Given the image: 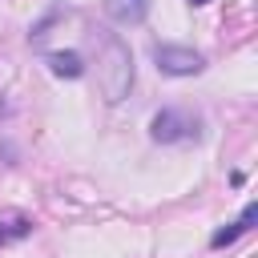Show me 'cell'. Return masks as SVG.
Here are the masks:
<instances>
[{"label": "cell", "instance_id": "1", "mask_svg": "<svg viewBox=\"0 0 258 258\" xmlns=\"http://www.w3.org/2000/svg\"><path fill=\"white\" fill-rule=\"evenodd\" d=\"M93 40H97V89H101V97L109 105H117L133 89V52L109 28H97Z\"/></svg>", "mask_w": 258, "mask_h": 258}, {"label": "cell", "instance_id": "2", "mask_svg": "<svg viewBox=\"0 0 258 258\" xmlns=\"http://www.w3.org/2000/svg\"><path fill=\"white\" fill-rule=\"evenodd\" d=\"M149 137L157 145H189V141H202V113L194 109H157L149 117Z\"/></svg>", "mask_w": 258, "mask_h": 258}, {"label": "cell", "instance_id": "3", "mask_svg": "<svg viewBox=\"0 0 258 258\" xmlns=\"http://www.w3.org/2000/svg\"><path fill=\"white\" fill-rule=\"evenodd\" d=\"M153 64L165 77H198L206 69V56L189 44H153Z\"/></svg>", "mask_w": 258, "mask_h": 258}, {"label": "cell", "instance_id": "4", "mask_svg": "<svg viewBox=\"0 0 258 258\" xmlns=\"http://www.w3.org/2000/svg\"><path fill=\"white\" fill-rule=\"evenodd\" d=\"M105 16L113 24H141L149 16V0H105Z\"/></svg>", "mask_w": 258, "mask_h": 258}, {"label": "cell", "instance_id": "5", "mask_svg": "<svg viewBox=\"0 0 258 258\" xmlns=\"http://www.w3.org/2000/svg\"><path fill=\"white\" fill-rule=\"evenodd\" d=\"M254 222H258V206L250 202V206L242 210V218H238V222H230L226 230H218V234L210 238V246H214V250H222V246H230V242H234V238H242V234H246V230H250Z\"/></svg>", "mask_w": 258, "mask_h": 258}, {"label": "cell", "instance_id": "6", "mask_svg": "<svg viewBox=\"0 0 258 258\" xmlns=\"http://www.w3.org/2000/svg\"><path fill=\"white\" fill-rule=\"evenodd\" d=\"M48 69H52L56 77H69V81L85 77V60H81V52H48Z\"/></svg>", "mask_w": 258, "mask_h": 258}, {"label": "cell", "instance_id": "7", "mask_svg": "<svg viewBox=\"0 0 258 258\" xmlns=\"http://www.w3.org/2000/svg\"><path fill=\"white\" fill-rule=\"evenodd\" d=\"M28 230H32V222H28L24 214L0 222V246H8V242H16V238H28Z\"/></svg>", "mask_w": 258, "mask_h": 258}, {"label": "cell", "instance_id": "8", "mask_svg": "<svg viewBox=\"0 0 258 258\" xmlns=\"http://www.w3.org/2000/svg\"><path fill=\"white\" fill-rule=\"evenodd\" d=\"M189 4H194V8H202V4H210V0H189Z\"/></svg>", "mask_w": 258, "mask_h": 258}]
</instances>
